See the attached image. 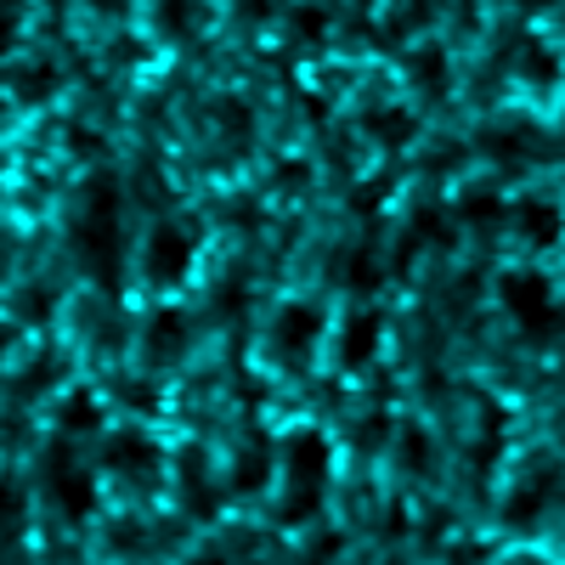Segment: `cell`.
Wrapping results in <instances>:
<instances>
[{"label":"cell","instance_id":"2","mask_svg":"<svg viewBox=\"0 0 565 565\" xmlns=\"http://www.w3.org/2000/svg\"><path fill=\"white\" fill-rule=\"evenodd\" d=\"M199 266V238L175 221H159L148 238H141V277L153 282V289H181L186 277Z\"/></svg>","mask_w":565,"mask_h":565},{"label":"cell","instance_id":"15","mask_svg":"<svg viewBox=\"0 0 565 565\" xmlns=\"http://www.w3.org/2000/svg\"><path fill=\"white\" fill-rule=\"evenodd\" d=\"M391 452H396V463L402 469H413V476H424V469H430V430H424V424H402V430L391 436Z\"/></svg>","mask_w":565,"mask_h":565},{"label":"cell","instance_id":"5","mask_svg":"<svg viewBox=\"0 0 565 565\" xmlns=\"http://www.w3.org/2000/svg\"><path fill=\"white\" fill-rule=\"evenodd\" d=\"M380 351H385V317L380 311H351L340 322V367L362 373V367L380 362Z\"/></svg>","mask_w":565,"mask_h":565},{"label":"cell","instance_id":"14","mask_svg":"<svg viewBox=\"0 0 565 565\" xmlns=\"http://www.w3.org/2000/svg\"><path fill=\"white\" fill-rule=\"evenodd\" d=\"M514 221H521V238H526L532 249H554V244H559V210H554L548 199H526Z\"/></svg>","mask_w":565,"mask_h":565},{"label":"cell","instance_id":"7","mask_svg":"<svg viewBox=\"0 0 565 565\" xmlns=\"http://www.w3.org/2000/svg\"><path fill=\"white\" fill-rule=\"evenodd\" d=\"M79 255L90 271L114 277V260H119V215H79Z\"/></svg>","mask_w":565,"mask_h":565},{"label":"cell","instance_id":"9","mask_svg":"<svg viewBox=\"0 0 565 565\" xmlns=\"http://www.w3.org/2000/svg\"><path fill=\"white\" fill-rule=\"evenodd\" d=\"M52 498L63 509V521H74V526L97 514V481H90L85 469H57V476H52Z\"/></svg>","mask_w":565,"mask_h":565},{"label":"cell","instance_id":"18","mask_svg":"<svg viewBox=\"0 0 565 565\" xmlns=\"http://www.w3.org/2000/svg\"><path fill=\"white\" fill-rule=\"evenodd\" d=\"M407 74H413V85H424V90H441V85H447V57L436 52V45H418V52L407 57Z\"/></svg>","mask_w":565,"mask_h":565},{"label":"cell","instance_id":"19","mask_svg":"<svg viewBox=\"0 0 565 565\" xmlns=\"http://www.w3.org/2000/svg\"><path fill=\"white\" fill-rule=\"evenodd\" d=\"M458 210H463V221H476V226L503 221V199L492 193V186H469V193L458 199Z\"/></svg>","mask_w":565,"mask_h":565},{"label":"cell","instance_id":"10","mask_svg":"<svg viewBox=\"0 0 565 565\" xmlns=\"http://www.w3.org/2000/svg\"><path fill=\"white\" fill-rule=\"evenodd\" d=\"M57 430L63 436H97L103 430V396L97 391H68L57 402Z\"/></svg>","mask_w":565,"mask_h":565},{"label":"cell","instance_id":"12","mask_svg":"<svg viewBox=\"0 0 565 565\" xmlns=\"http://www.w3.org/2000/svg\"><path fill=\"white\" fill-rule=\"evenodd\" d=\"M548 498H554V476H543L537 487H532V481H526V487H514L509 503H503V521H509L514 532L537 526V521H543V509H548Z\"/></svg>","mask_w":565,"mask_h":565},{"label":"cell","instance_id":"32","mask_svg":"<svg viewBox=\"0 0 565 565\" xmlns=\"http://www.w3.org/2000/svg\"><path fill=\"white\" fill-rule=\"evenodd\" d=\"M452 559H458V565H476V559H481V548H476V543H458V554H452Z\"/></svg>","mask_w":565,"mask_h":565},{"label":"cell","instance_id":"35","mask_svg":"<svg viewBox=\"0 0 565 565\" xmlns=\"http://www.w3.org/2000/svg\"><path fill=\"white\" fill-rule=\"evenodd\" d=\"M509 7H521V12H543L548 0H509Z\"/></svg>","mask_w":565,"mask_h":565},{"label":"cell","instance_id":"26","mask_svg":"<svg viewBox=\"0 0 565 565\" xmlns=\"http://www.w3.org/2000/svg\"><path fill=\"white\" fill-rule=\"evenodd\" d=\"M295 34H300V40H322V34H328L322 7H300V12H295Z\"/></svg>","mask_w":565,"mask_h":565},{"label":"cell","instance_id":"25","mask_svg":"<svg viewBox=\"0 0 565 565\" xmlns=\"http://www.w3.org/2000/svg\"><path fill=\"white\" fill-rule=\"evenodd\" d=\"M18 40H23V18H18L12 7H0V57H12Z\"/></svg>","mask_w":565,"mask_h":565},{"label":"cell","instance_id":"38","mask_svg":"<svg viewBox=\"0 0 565 565\" xmlns=\"http://www.w3.org/2000/svg\"><path fill=\"white\" fill-rule=\"evenodd\" d=\"M0 119H7V103H0Z\"/></svg>","mask_w":565,"mask_h":565},{"label":"cell","instance_id":"4","mask_svg":"<svg viewBox=\"0 0 565 565\" xmlns=\"http://www.w3.org/2000/svg\"><path fill=\"white\" fill-rule=\"evenodd\" d=\"M328 469H334V441L322 430H289L282 436V476H289V487H322Z\"/></svg>","mask_w":565,"mask_h":565},{"label":"cell","instance_id":"30","mask_svg":"<svg viewBox=\"0 0 565 565\" xmlns=\"http://www.w3.org/2000/svg\"><path fill=\"white\" fill-rule=\"evenodd\" d=\"M238 18L244 23H266L271 18V0H238Z\"/></svg>","mask_w":565,"mask_h":565},{"label":"cell","instance_id":"13","mask_svg":"<svg viewBox=\"0 0 565 565\" xmlns=\"http://www.w3.org/2000/svg\"><path fill=\"white\" fill-rule=\"evenodd\" d=\"M367 136L380 141V148H407V141L418 136V114L413 108H396V103L391 108H373L367 114Z\"/></svg>","mask_w":565,"mask_h":565},{"label":"cell","instance_id":"34","mask_svg":"<svg viewBox=\"0 0 565 565\" xmlns=\"http://www.w3.org/2000/svg\"><path fill=\"white\" fill-rule=\"evenodd\" d=\"M193 565H244V559H232V554H199Z\"/></svg>","mask_w":565,"mask_h":565},{"label":"cell","instance_id":"33","mask_svg":"<svg viewBox=\"0 0 565 565\" xmlns=\"http://www.w3.org/2000/svg\"><path fill=\"white\" fill-rule=\"evenodd\" d=\"M90 7H97V12H108V18H119V12L130 7V0H90Z\"/></svg>","mask_w":565,"mask_h":565},{"label":"cell","instance_id":"21","mask_svg":"<svg viewBox=\"0 0 565 565\" xmlns=\"http://www.w3.org/2000/svg\"><path fill=\"white\" fill-rule=\"evenodd\" d=\"M12 311H18L23 322H52V311H57V295H52V289H18Z\"/></svg>","mask_w":565,"mask_h":565},{"label":"cell","instance_id":"23","mask_svg":"<svg viewBox=\"0 0 565 565\" xmlns=\"http://www.w3.org/2000/svg\"><path fill=\"white\" fill-rule=\"evenodd\" d=\"M18 521H23V492L18 481L0 476V532H18Z\"/></svg>","mask_w":565,"mask_h":565},{"label":"cell","instance_id":"8","mask_svg":"<svg viewBox=\"0 0 565 565\" xmlns=\"http://www.w3.org/2000/svg\"><path fill=\"white\" fill-rule=\"evenodd\" d=\"M141 351H148L153 367L181 362V351H186V317L181 311H153L148 317V334H141Z\"/></svg>","mask_w":565,"mask_h":565},{"label":"cell","instance_id":"28","mask_svg":"<svg viewBox=\"0 0 565 565\" xmlns=\"http://www.w3.org/2000/svg\"><path fill=\"white\" fill-rule=\"evenodd\" d=\"M97 148H103L97 130H79V125H68V153H74V159H90Z\"/></svg>","mask_w":565,"mask_h":565},{"label":"cell","instance_id":"17","mask_svg":"<svg viewBox=\"0 0 565 565\" xmlns=\"http://www.w3.org/2000/svg\"><path fill=\"white\" fill-rule=\"evenodd\" d=\"M199 12H204V0H153V23H159V34H170V40H186L199 29Z\"/></svg>","mask_w":565,"mask_h":565},{"label":"cell","instance_id":"11","mask_svg":"<svg viewBox=\"0 0 565 565\" xmlns=\"http://www.w3.org/2000/svg\"><path fill=\"white\" fill-rule=\"evenodd\" d=\"M12 90H18V103H52L57 90H63V68L52 63V57H34V63H23L18 74H12Z\"/></svg>","mask_w":565,"mask_h":565},{"label":"cell","instance_id":"37","mask_svg":"<svg viewBox=\"0 0 565 565\" xmlns=\"http://www.w3.org/2000/svg\"><path fill=\"white\" fill-rule=\"evenodd\" d=\"M0 351H7V334H0Z\"/></svg>","mask_w":565,"mask_h":565},{"label":"cell","instance_id":"24","mask_svg":"<svg viewBox=\"0 0 565 565\" xmlns=\"http://www.w3.org/2000/svg\"><path fill=\"white\" fill-rule=\"evenodd\" d=\"M521 74L526 79H537V85H554V52H548V45H526V63H521Z\"/></svg>","mask_w":565,"mask_h":565},{"label":"cell","instance_id":"6","mask_svg":"<svg viewBox=\"0 0 565 565\" xmlns=\"http://www.w3.org/2000/svg\"><path fill=\"white\" fill-rule=\"evenodd\" d=\"M159 463H164V447L148 430H136V424L108 441V469H114V476H153Z\"/></svg>","mask_w":565,"mask_h":565},{"label":"cell","instance_id":"29","mask_svg":"<svg viewBox=\"0 0 565 565\" xmlns=\"http://www.w3.org/2000/svg\"><path fill=\"white\" fill-rule=\"evenodd\" d=\"M385 430H391V418H385V413H373V418L362 424V430H356V447H380V441H385Z\"/></svg>","mask_w":565,"mask_h":565},{"label":"cell","instance_id":"31","mask_svg":"<svg viewBox=\"0 0 565 565\" xmlns=\"http://www.w3.org/2000/svg\"><path fill=\"white\" fill-rule=\"evenodd\" d=\"M114 57H119V63H141V57H148V45H141V40H119Z\"/></svg>","mask_w":565,"mask_h":565},{"label":"cell","instance_id":"1","mask_svg":"<svg viewBox=\"0 0 565 565\" xmlns=\"http://www.w3.org/2000/svg\"><path fill=\"white\" fill-rule=\"evenodd\" d=\"M498 306L521 322L526 340H554L559 328V300H554V282L543 271H503L498 282Z\"/></svg>","mask_w":565,"mask_h":565},{"label":"cell","instance_id":"22","mask_svg":"<svg viewBox=\"0 0 565 565\" xmlns=\"http://www.w3.org/2000/svg\"><path fill=\"white\" fill-rule=\"evenodd\" d=\"M345 282H351V289H362V295H373V289L385 282V271H380V260H373L367 249H356V255L345 260Z\"/></svg>","mask_w":565,"mask_h":565},{"label":"cell","instance_id":"36","mask_svg":"<svg viewBox=\"0 0 565 565\" xmlns=\"http://www.w3.org/2000/svg\"><path fill=\"white\" fill-rule=\"evenodd\" d=\"M385 565H413V559H385Z\"/></svg>","mask_w":565,"mask_h":565},{"label":"cell","instance_id":"20","mask_svg":"<svg viewBox=\"0 0 565 565\" xmlns=\"http://www.w3.org/2000/svg\"><path fill=\"white\" fill-rule=\"evenodd\" d=\"M317 503H322V487H289V498H282V514H277V521H282V526H306L311 514H317Z\"/></svg>","mask_w":565,"mask_h":565},{"label":"cell","instance_id":"3","mask_svg":"<svg viewBox=\"0 0 565 565\" xmlns=\"http://www.w3.org/2000/svg\"><path fill=\"white\" fill-rule=\"evenodd\" d=\"M322 322H328V317H322L317 300H282L277 317H271V351L289 356V362L311 356L317 340H322Z\"/></svg>","mask_w":565,"mask_h":565},{"label":"cell","instance_id":"16","mask_svg":"<svg viewBox=\"0 0 565 565\" xmlns=\"http://www.w3.org/2000/svg\"><path fill=\"white\" fill-rule=\"evenodd\" d=\"M260 487H271V452H266V447H244L238 463H232V492L255 498Z\"/></svg>","mask_w":565,"mask_h":565},{"label":"cell","instance_id":"27","mask_svg":"<svg viewBox=\"0 0 565 565\" xmlns=\"http://www.w3.org/2000/svg\"><path fill=\"white\" fill-rule=\"evenodd\" d=\"M215 119H221L226 130H249V108H244L238 97H221V108H215Z\"/></svg>","mask_w":565,"mask_h":565}]
</instances>
